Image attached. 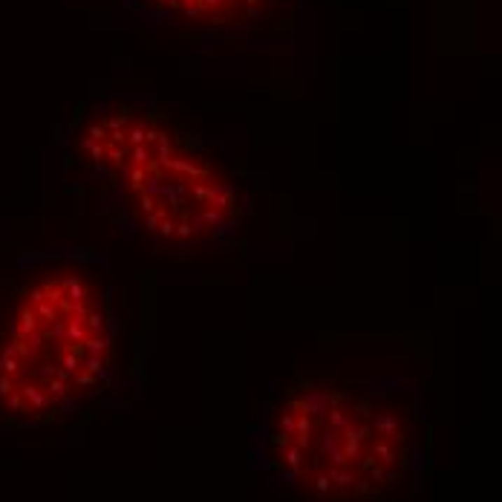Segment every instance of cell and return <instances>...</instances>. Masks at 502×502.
Masks as SVG:
<instances>
[{
  "instance_id": "3957f363",
  "label": "cell",
  "mask_w": 502,
  "mask_h": 502,
  "mask_svg": "<svg viewBox=\"0 0 502 502\" xmlns=\"http://www.w3.org/2000/svg\"><path fill=\"white\" fill-rule=\"evenodd\" d=\"M410 459V413L398 398L335 375H303L269 421V465L312 502H367L390 491Z\"/></svg>"
},
{
  "instance_id": "277c9868",
  "label": "cell",
  "mask_w": 502,
  "mask_h": 502,
  "mask_svg": "<svg viewBox=\"0 0 502 502\" xmlns=\"http://www.w3.org/2000/svg\"><path fill=\"white\" fill-rule=\"evenodd\" d=\"M139 4L202 27H234V23H251L263 18L277 0H139Z\"/></svg>"
},
{
  "instance_id": "7a4b0ae2",
  "label": "cell",
  "mask_w": 502,
  "mask_h": 502,
  "mask_svg": "<svg viewBox=\"0 0 502 502\" xmlns=\"http://www.w3.org/2000/svg\"><path fill=\"white\" fill-rule=\"evenodd\" d=\"M81 153L156 246L202 249L240 223L243 194L225 162L159 110L113 104L95 113L81 130Z\"/></svg>"
},
{
  "instance_id": "6da1fadb",
  "label": "cell",
  "mask_w": 502,
  "mask_h": 502,
  "mask_svg": "<svg viewBox=\"0 0 502 502\" xmlns=\"http://www.w3.org/2000/svg\"><path fill=\"white\" fill-rule=\"evenodd\" d=\"M116 361V323L102 277L46 263L0 295V421L43 424L102 393Z\"/></svg>"
}]
</instances>
